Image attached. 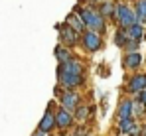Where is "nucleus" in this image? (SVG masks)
I'll return each mask as SVG.
<instances>
[{"label": "nucleus", "mask_w": 146, "mask_h": 136, "mask_svg": "<svg viewBox=\"0 0 146 136\" xmlns=\"http://www.w3.org/2000/svg\"><path fill=\"white\" fill-rule=\"evenodd\" d=\"M81 20L85 24V28L87 30H93V32H99V34H105V30H107V20L99 14L97 8H93V6H75V10H73Z\"/></svg>", "instance_id": "1"}, {"label": "nucleus", "mask_w": 146, "mask_h": 136, "mask_svg": "<svg viewBox=\"0 0 146 136\" xmlns=\"http://www.w3.org/2000/svg\"><path fill=\"white\" fill-rule=\"evenodd\" d=\"M115 20L119 24V28L128 30L130 26L136 24V12H134V6H128L124 2H117V10H115Z\"/></svg>", "instance_id": "2"}, {"label": "nucleus", "mask_w": 146, "mask_h": 136, "mask_svg": "<svg viewBox=\"0 0 146 136\" xmlns=\"http://www.w3.org/2000/svg\"><path fill=\"white\" fill-rule=\"evenodd\" d=\"M57 85L63 91H77L85 85V75H71V73L57 71Z\"/></svg>", "instance_id": "3"}, {"label": "nucleus", "mask_w": 146, "mask_h": 136, "mask_svg": "<svg viewBox=\"0 0 146 136\" xmlns=\"http://www.w3.org/2000/svg\"><path fill=\"white\" fill-rule=\"evenodd\" d=\"M81 45L85 47V51L97 53L99 49L103 47V34L93 32V30H85V32L81 34Z\"/></svg>", "instance_id": "4"}, {"label": "nucleus", "mask_w": 146, "mask_h": 136, "mask_svg": "<svg viewBox=\"0 0 146 136\" xmlns=\"http://www.w3.org/2000/svg\"><path fill=\"white\" fill-rule=\"evenodd\" d=\"M57 32H59V44H63L65 47L71 49L81 44V34H77L67 24H57Z\"/></svg>", "instance_id": "5"}, {"label": "nucleus", "mask_w": 146, "mask_h": 136, "mask_svg": "<svg viewBox=\"0 0 146 136\" xmlns=\"http://www.w3.org/2000/svg\"><path fill=\"white\" fill-rule=\"evenodd\" d=\"M81 105V95L79 91H63L61 97H59V107L69 111V113H75L77 107Z\"/></svg>", "instance_id": "6"}, {"label": "nucleus", "mask_w": 146, "mask_h": 136, "mask_svg": "<svg viewBox=\"0 0 146 136\" xmlns=\"http://www.w3.org/2000/svg\"><path fill=\"white\" fill-rule=\"evenodd\" d=\"M144 89H146V73H132L128 77V83H126L128 97H136L138 93H142Z\"/></svg>", "instance_id": "7"}, {"label": "nucleus", "mask_w": 146, "mask_h": 136, "mask_svg": "<svg viewBox=\"0 0 146 136\" xmlns=\"http://www.w3.org/2000/svg\"><path fill=\"white\" fill-rule=\"evenodd\" d=\"M142 126L136 118H124V120H119L117 124V134L119 136H132V134H140Z\"/></svg>", "instance_id": "8"}, {"label": "nucleus", "mask_w": 146, "mask_h": 136, "mask_svg": "<svg viewBox=\"0 0 146 136\" xmlns=\"http://www.w3.org/2000/svg\"><path fill=\"white\" fill-rule=\"evenodd\" d=\"M53 128H57V124H55V111H53V105L49 103L48 109H46V114L42 116V120H40V124H38V130L49 134Z\"/></svg>", "instance_id": "9"}, {"label": "nucleus", "mask_w": 146, "mask_h": 136, "mask_svg": "<svg viewBox=\"0 0 146 136\" xmlns=\"http://www.w3.org/2000/svg\"><path fill=\"white\" fill-rule=\"evenodd\" d=\"M134 111V97H122L117 109V120H124V118H134L132 116Z\"/></svg>", "instance_id": "10"}, {"label": "nucleus", "mask_w": 146, "mask_h": 136, "mask_svg": "<svg viewBox=\"0 0 146 136\" xmlns=\"http://www.w3.org/2000/svg\"><path fill=\"white\" fill-rule=\"evenodd\" d=\"M57 71L63 73H71V75H85V63L77 57L69 59L67 63H57Z\"/></svg>", "instance_id": "11"}, {"label": "nucleus", "mask_w": 146, "mask_h": 136, "mask_svg": "<svg viewBox=\"0 0 146 136\" xmlns=\"http://www.w3.org/2000/svg\"><path fill=\"white\" fill-rule=\"evenodd\" d=\"M73 122H75L73 113L65 111V109H61V107L55 111V124H57L59 130H69V128L73 126Z\"/></svg>", "instance_id": "12"}, {"label": "nucleus", "mask_w": 146, "mask_h": 136, "mask_svg": "<svg viewBox=\"0 0 146 136\" xmlns=\"http://www.w3.org/2000/svg\"><path fill=\"white\" fill-rule=\"evenodd\" d=\"M142 65V53L140 51H132V53H124L122 57V69L126 71H136Z\"/></svg>", "instance_id": "13"}, {"label": "nucleus", "mask_w": 146, "mask_h": 136, "mask_svg": "<svg viewBox=\"0 0 146 136\" xmlns=\"http://www.w3.org/2000/svg\"><path fill=\"white\" fill-rule=\"evenodd\" d=\"M97 10H99V14H101L105 20H111V18H115L117 2H115V0H103V2H99Z\"/></svg>", "instance_id": "14"}, {"label": "nucleus", "mask_w": 146, "mask_h": 136, "mask_svg": "<svg viewBox=\"0 0 146 136\" xmlns=\"http://www.w3.org/2000/svg\"><path fill=\"white\" fill-rule=\"evenodd\" d=\"M126 34H128V40H132V42H138V44H142L146 38V28L142 24H134V26H130L128 30H126Z\"/></svg>", "instance_id": "15"}, {"label": "nucleus", "mask_w": 146, "mask_h": 136, "mask_svg": "<svg viewBox=\"0 0 146 136\" xmlns=\"http://www.w3.org/2000/svg\"><path fill=\"white\" fill-rule=\"evenodd\" d=\"M65 24L69 26V28H73L77 34H83L87 28H85V24H83V20L75 14V12H71V14H67V18H65Z\"/></svg>", "instance_id": "16"}, {"label": "nucleus", "mask_w": 146, "mask_h": 136, "mask_svg": "<svg viewBox=\"0 0 146 136\" xmlns=\"http://www.w3.org/2000/svg\"><path fill=\"white\" fill-rule=\"evenodd\" d=\"M55 59H57V63H67L69 59H73V51L69 47H65L63 44H57V47H55Z\"/></svg>", "instance_id": "17"}, {"label": "nucleus", "mask_w": 146, "mask_h": 136, "mask_svg": "<svg viewBox=\"0 0 146 136\" xmlns=\"http://www.w3.org/2000/svg\"><path fill=\"white\" fill-rule=\"evenodd\" d=\"M113 42H115L117 47H121V49L126 47V44H128V34H126L124 28H117V32H115V36H113Z\"/></svg>", "instance_id": "18"}, {"label": "nucleus", "mask_w": 146, "mask_h": 136, "mask_svg": "<svg viewBox=\"0 0 146 136\" xmlns=\"http://www.w3.org/2000/svg\"><path fill=\"white\" fill-rule=\"evenodd\" d=\"M134 12H136V22L146 24V0H136L134 2Z\"/></svg>", "instance_id": "19"}, {"label": "nucleus", "mask_w": 146, "mask_h": 136, "mask_svg": "<svg viewBox=\"0 0 146 136\" xmlns=\"http://www.w3.org/2000/svg\"><path fill=\"white\" fill-rule=\"evenodd\" d=\"M93 113V109H89L87 105H79L77 107V111L73 113V116H75V120L77 122H85L87 118H89V114Z\"/></svg>", "instance_id": "20"}, {"label": "nucleus", "mask_w": 146, "mask_h": 136, "mask_svg": "<svg viewBox=\"0 0 146 136\" xmlns=\"http://www.w3.org/2000/svg\"><path fill=\"white\" fill-rule=\"evenodd\" d=\"M132 116L138 120V118H142V116H146V107L140 103V101H136L134 99V111H132Z\"/></svg>", "instance_id": "21"}, {"label": "nucleus", "mask_w": 146, "mask_h": 136, "mask_svg": "<svg viewBox=\"0 0 146 136\" xmlns=\"http://www.w3.org/2000/svg\"><path fill=\"white\" fill-rule=\"evenodd\" d=\"M138 47H140V44H138V42H132V40H128V44H126V47H124V53L138 51Z\"/></svg>", "instance_id": "22"}, {"label": "nucleus", "mask_w": 146, "mask_h": 136, "mask_svg": "<svg viewBox=\"0 0 146 136\" xmlns=\"http://www.w3.org/2000/svg\"><path fill=\"white\" fill-rule=\"evenodd\" d=\"M134 99H136V101H140V103H142V105L146 107V89L142 91V93H138V95H136Z\"/></svg>", "instance_id": "23"}, {"label": "nucleus", "mask_w": 146, "mask_h": 136, "mask_svg": "<svg viewBox=\"0 0 146 136\" xmlns=\"http://www.w3.org/2000/svg\"><path fill=\"white\" fill-rule=\"evenodd\" d=\"M85 132H87V130H85V128H79V130H77V132H75V136H87V134H85Z\"/></svg>", "instance_id": "24"}, {"label": "nucleus", "mask_w": 146, "mask_h": 136, "mask_svg": "<svg viewBox=\"0 0 146 136\" xmlns=\"http://www.w3.org/2000/svg\"><path fill=\"white\" fill-rule=\"evenodd\" d=\"M32 136H48V134H46V132H42V130H36Z\"/></svg>", "instance_id": "25"}, {"label": "nucleus", "mask_w": 146, "mask_h": 136, "mask_svg": "<svg viewBox=\"0 0 146 136\" xmlns=\"http://www.w3.org/2000/svg\"><path fill=\"white\" fill-rule=\"evenodd\" d=\"M89 2H97V4H99V2H103V0H89Z\"/></svg>", "instance_id": "26"}, {"label": "nucleus", "mask_w": 146, "mask_h": 136, "mask_svg": "<svg viewBox=\"0 0 146 136\" xmlns=\"http://www.w3.org/2000/svg\"><path fill=\"white\" fill-rule=\"evenodd\" d=\"M132 136H142V134H132Z\"/></svg>", "instance_id": "27"}, {"label": "nucleus", "mask_w": 146, "mask_h": 136, "mask_svg": "<svg viewBox=\"0 0 146 136\" xmlns=\"http://www.w3.org/2000/svg\"><path fill=\"white\" fill-rule=\"evenodd\" d=\"M134 2H136V0H134Z\"/></svg>", "instance_id": "28"}]
</instances>
